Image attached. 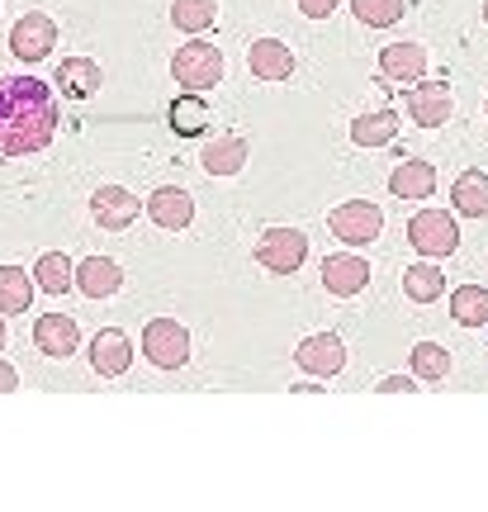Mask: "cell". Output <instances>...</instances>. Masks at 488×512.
<instances>
[{
  "label": "cell",
  "instance_id": "cell-1",
  "mask_svg": "<svg viewBox=\"0 0 488 512\" xmlns=\"http://www.w3.org/2000/svg\"><path fill=\"white\" fill-rule=\"evenodd\" d=\"M62 110L38 76H0V157H34L53 143Z\"/></svg>",
  "mask_w": 488,
  "mask_h": 512
},
{
  "label": "cell",
  "instance_id": "cell-2",
  "mask_svg": "<svg viewBox=\"0 0 488 512\" xmlns=\"http://www.w3.org/2000/svg\"><path fill=\"white\" fill-rule=\"evenodd\" d=\"M171 76H176V86L204 95L209 86L223 81V53H218L214 43H204V38H190V43H181L176 57H171Z\"/></svg>",
  "mask_w": 488,
  "mask_h": 512
},
{
  "label": "cell",
  "instance_id": "cell-3",
  "mask_svg": "<svg viewBox=\"0 0 488 512\" xmlns=\"http://www.w3.org/2000/svg\"><path fill=\"white\" fill-rule=\"evenodd\" d=\"M408 242L427 261H441V256H451L460 247V223L446 209H417L413 219H408Z\"/></svg>",
  "mask_w": 488,
  "mask_h": 512
},
{
  "label": "cell",
  "instance_id": "cell-4",
  "mask_svg": "<svg viewBox=\"0 0 488 512\" xmlns=\"http://www.w3.org/2000/svg\"><path fill=\"white\" fill-rule=\"evenodd\" d=\"M327 228H332V238L346 242V247H370V242L384 233V209L375 200H346L332 209Z\"/></svg>",
  "mask_w": 488,
  "mask_h": 512
},
{
  "label": "cell",
  "instance_id": "cell-5",
  "mask_svg": "<svg viewBox=\"0 0 488 512\" xmlns=\"http://www.w3.org/2000/svg\"><path fill=\"white\" fill-rule=\"evenodd\" d=\"M256 266H266L271 275H294L308 261V238L299 228H266L256 238Z\"/></svg>",
  "mask_w": 488,
  "mask_h": 512
},
{
  "label": "cell",
  "instance_id": "cell-6",
  "mask_svg": "<svg viewBox=\"0 0 488 512\" xmlns=\"http://www.w3.org/2000/svg\"><path fill=\"white\" fill-rule=\"evenodd\" d=\"M143 356L157 370H181L190 361V332L176 318H152L143 328Z\"/></svg>",
  "mask_w": 488,
  "mask_h": 512
},
{
  "label": "cell",
  "instance_id": "cell-7",
  "mask_svg": "<svg viewBox=\"0 0 488 512\" xmlns=\"http://www.w3.org/2000/svg\"><path fill=\"white\" fill-rule=\"evenodd\" d=\"M53 48H57V24L48 15H38V10H24L15 19V29H10V53L19 62H43Z\"/></svg>",
  "mask_w": 488,
  "mask_h": 512
},
{
  "label": "cell",
  "instance_id": "cell-8",
  "mask_svg": "<svg viewBox=\"0 0 488 512\" xmlns=\"http://www.w3.org/2000/svg\"><path fill=\"white\" fill-rule=\"evenodd\" d=\"M451 110H455V100H451V86L446 81H417L413 91H408V119L422 128H441V124H451Z\"/></svg>",
  "mask_w": 488,
  "mask_h": 512
},
{
  "label": "cell",
  "instance_id": "cell-9",
  "mask_svg": "<svg viewBox=\"0 0 488 512\" xmlns=\"http://www.w3.org/2000/svg\"><path fill=\"white\" fill-rule=\"evenodd\" d=\"M294 361H299V370L327 380V375H337V370L346 366V347H342V337H337V332H313V337L299 342Z\"/></svg>",
  "mask_w": 488,
  "mask_h": 512
},
{
  "label": "cell",
  "instance_id": "cell-10",
  "mask_svg": "<svg viewBox=\"0 0 488 512\" xmlns=\"http://www.w3.org/2000/svg\"><path fill=\"white\" fill-rule=\"evenodd\" d=\"M91 366L100 380H119L133 366V342H128L124 328H100L91 342Z\"/></svg>",
  "mask_w": 488,
  "mask_h": 512
},
{
  "label": "cell",
  "instance_id": "cell-11",
  "mask_svg": "<svg viewBox=\"0 0 488 512\" xmlns=\"http://www.w3.org/2000/svg\"><path fill=\"white\" fill-rule=\"evenodd\" d=\"M147 219L157 223V228H166V233H181V228H190V219H195V200L185 195L181 185H162V190H152L143 200Z\"/></svg>",
  "mask_w": 488,
  "mask_h": 512
},
{
  "label": "cell",
  "instance_id": "cell-12",
  "mask_svg": "<svg viewBox=\"0 0 488 512\" xmlns=\"http://www.w3.org/2000/svg\"><path fill=\"white\" fill-rule=\"evenodd\" d=\"M380 76L394 81V86H417V81L427 76V48H422V43H384Z\"/></svg>",
  "mask_w": 488,
  "mask_h": 512
},
{
  "label": "cell",
  "instance_id": "cell-13",
  "mask_svg": "<svg viewBox=\"0 0 488 512\" xmlns=\"http://www.w3.org/2000/svg\"><path fill=\"white\" fill-rule=\"evenodd\" d=\"M34 347L53 361H67L76 347H81V328H76L72 313H43L34 323Z\"/></svg>",
  "mask_w": 488,
  "mask_h": 512
},
{
  "label": "cell",
  "instance_id": "cell-14",
  "mask_svg": "<svg viewBox=\"0 0 488 512\" xmlns=\"http://www.w3.org/2000/svg\"><path fill=\"white\" fill-rule=\"evenodd\" d=\"M91 214L100 228H109V233H124L128 223L138 219V195L133 190H124V185H100L91 195Z\"/></svg>",
  "mask_w": 488,
  "mask_h": 512
},
{
  "label": "cell",
  "instance_id": "cell-15",
  "mask_svg": "<svg viewBox=\"0 0 488 512\" xmlns=\"http://www.w3.org/2000/svg\"><path fill=\"white\" fill-rule=\"evenodd\" d=\"M370 285V266H365V256L356 252H337L323 261V290L337 294V299H351V294H361Z\"/></svg>",
  "mask_w": 488,
  "mask_h": 512
},
{
  "label": "cell",
  "instance_id": "cell-16",
  "mask_svg": "<svg viewBox=\"0 0 488 512\" xmlns=\"http://www.w3.org/2000/svg\"><path fill=\"white\" fill-rule=\"evenodd\" d=\"M247 67H252L256 81H290V72H294L290 43H280V38H256L252 48H247Z\"/></svg>",
  "mask_w": 488,
  "mask_h": 512
},
{
  "label": "cell",
  "instance_id": "cell-17",
  "mask_svg": "<svg viewBox=\"0 0 488 512\" xmlns=\"http://www.w3.org/2000/svg\"><path fill=\"white\" fill-rule=\"evenodd\" d=\"M119 285H124V271L109 256H86L76 266V290L86 294V299H109V294H119Z\"/></svg>",
  "mask_w": 488,
  "mask_h": 512
},
{
  "label": "cell",
  "instance_id": "cell-18",
  "mask_svg": "<svg viewBox=\"0 0 488 512\" xmlns=\"http://www.w3.org/2000/svg\"><path fill=\"white\" fill-rule=\"evenodd\" d=\"M247 138H237V133H223V138H214V143L204 147V157H199V166L209 171V176H237L242 166H247Z\"/></svg>",
  "mask_w": 488,
  "mask_h": 512
},
{
  "label": "cell",
  "instance_id": "cell-19",
  "mask_svg": "<svg viewBox=\"0 0 488 512\" xmlns=\"http://www.w3.org/2000/svg\"><path fill=\"white\" fill-rule=\"evenodd\" d=\"M451 204H455V214H465V219H484L488 214V176L479 166H470V171L455 176Z\"/></svg>",
  "mask_w": 488,
  "mask_h": 512
},
{
  "label": "cell",
  "instance_id": "cell-20",
  "mask_svg": "<svg viewBox=\"0 0 488 512\" xmlns=\"http://www.w3.org/2000/svg\"><path fill=\"white\" fill-rule=\"evenodd\" d=\"M389 190L398 200H432L436 190V166L432 162H398L389 176Z\"/></svg>",
  "mask_w": 488,
  "mask_h": 512
},
{
  "label": "cell",
  "instance_id": "cell-21",
  "mask_svg": "<svg viewBox=\"0 0 488 512\" xmlns=\"http://www.w3.org/2000/svg\"><path fill=\"white\" fill-rule=\"evenodd\" d=\"M34 285L43 294H67V290H76V261L67 252H43L34 261Z\"/></svg>",
  "mask_w": 488,
  "mask_h": 512
},
{
  "label": "cell",
  "instance_id": "cell-22",
  "mask_svg": "<svg viewBox=\"0 0 488 512\" xmlns=\"http://www.w3.org/2000/svg\"><path fill=\"white\" fill-rule=\"evenodd\" d=\"M34 271H24V266H0V318L5 313H29L34 304Z\"/></svg>",
  "mask_w": 488,
  "mask_h": 512
},
{
  "label": "cell",
  "instance_id": "cell-23",
  "mask_svg": "<svg viewBox=\"0 0 488 512\" xmlns=\"http://www.w3.org/2000/svg\"><path fill=\"white\" fill-rule=\"evenodd\" d=\"M57 86H62V95H72V100L95 95L100 91V62H91V57H67V62L57 67Z\"/></svg>",
  "mask_w": 488,
  "mask_h": 512
},
{
  "label": "cell",
  "instance_id": "cell-24",
  "mask_svg": "<svg viewBox=\"0 0 488 512\" xmlns=\"http://www.w3.org/2000/svg\"><path fill=\"white\" fill-rule=\"evenodd\" d=\"M441 290H446V275H441L436 261H417V266L403 271V294L413 304H432V299H441Z\"/></svg>",
  "mask_w": 488,
  "mask_h": 512
},
{
  "label": "cell",
  "instance_id": "cell-25",
  "mask_svg": "<svg viewBox=\"0 0 488 512\" xmlns=\"http://www.w3.org/2000/svg\"><path fill=\"white\" fill-rule=\"evenodd\" d=\"M398 138V114L394 110H375V114H361L351 124V143L356 147H384Z\"/></svg>",
  "mask_w": 488,
  "mask_h": 512
},
{
  "label": "cell",
  "instance_id": "cell-26",
  "mask_svg": "<svg viewBox=\"0 0 488 512\" xmlns=\"http://www.w3.org/2000/svg\"><path fill=\"white\" fill-rule=\"evenodd\" d=\"M451 318L460 328H484L488 323V290L484 285H460V290H451Z\"/></svg>",
  "mask_w": 488,
  "mask_h": 512
},
{
  "label": "cell",
  "instance_id": "cell-27",
  "mask_svg": "<svg viewBox=\"0 0 488 512\" xmlns=\"http://www.w3.org/2000/svg\"><path fill=\"white\" fill-rule=\"evenodd\" d=\"M408 366H413V380L441 384L446 375H451V351L441 347V342H417L413 356H408Z\"/></svg>",
  "mask_w": 488,
  "mask_h": 512
},
{
  "label": "cell",
  "instance_id": "cell-28",
  "mask_svg": "<svg viewBox=\"0 0 488 512\" xmlns=\"http://www.w3.org/2000/svg\"><path fill=\"white\" fill-rule=\"evenodd\" d=\"M171 24L181 34H204L218 24V0H176L171 5Z\"/></svg>",
  "mask_w": 488,
  "mask_h": 512
},
{
  "label": "cell",
  "instance_id": "cell-29",
  "mask_svg": "<svg viewBox=\"0 0 488 512\" xmlns=\"http://www.w3.org/2000/svg\"><path fill=\"white\" fill-rule=\"evenodd\" d=\"M204 124H209V105H204V95L185 91L181 100L171 105V128L185 133V138H195V133H204Z\"/></svg>",
  "mask_w": 488,
  "mask_h": 512
},
{
  "label": "cell",
  "instance_id": "cell-30",
  "mask_svg": "<svg viewBox=\"0 0 488 512\" xmlns=\"http://www.w3.org/2000/svg\"><path fill=\"white\" fill-rule=\"evenodd\" d=\"M351 10L365 29H394L403 19V0H351Z\"/></svg>",
  "mask_w": 488,
  "mask_h": 512
},
{
  "label": "cell",
  "instance_id": "cell-31",
  "mask_svg": "<svg viewBox=\"0 0 488 512\" xmlns=\"http://www.w3.org/2000/svg\"><path fill=\"white\" fill-rule=\"evenodd\" d=\"M417 380L413 375H389V380H380V394H413Z\"/></svg>",
  "mask_w": 488,
  "mask_h": 512
},
{
  "label": "cell",
  "instance_id": "cell-32",
  "mask_svg": "<svg viewBox=\"0 0 488 512\" xmlns=\"http://www.w3.org/2000/svg\"><path fill=\"white\" fill-rule=\"evenodd\" d=\"M299 10H304L308 19H327L337 10V0H299Z\"/></svg>",
  "mask_w": 488,
  "mask_h": 512
},
{
  "label": "cell",
  "instance_id": "cell-33",
  "mask_svg": "<svg viewBox=\"0 0 488 512\" xmlns=\"http://www.w3.org/2000/svg\"><path fill=\"white\" fill-rule=\"evenodd\" d=\"M10 389H19V370L10 361H0V394H10Z\"/></svg>",
  "mask_w": 488,
  "mask_h": 512
},
{
  "label": "cell",
  "instance_id": "cell-34",
  "mask_svg": "<svg viewBox=\"0 0 488 512\" xmlns=\"http://www.w3.org/2000/svg\"><path fill=\"white\" fill-rule=\"evenodd\" d=\"M0 351H5V318H0Z\"/></svg>",
  "mask_w": 488,
  "mask_h": 512
},
{
  "label": "cell",
  "instance_id": "cell-35",
  "mask_svg": "<svg viewBox=\"0 0 488 512\" xmlns=\"http://www.w3.org/2000/svg\"><path fill=\"white\" fill-rule=\"evenodd\" d=\"M484 24H488V0H484Z\"/></svg>",
  "mask_w": 488,
  "mask_h": 512
},
{
  "label": "cell",
  "instance_id": "cell-36",
  "mask_svg": "<svg viewBox=\"0 0 488 512\" xmlns=\"http://www.w3.org/2000/svg\"><path fill=\"white\" fill-rule=\"evenodd\" d=\"M484 114H488V100H484Z\"/></svg>",
  "mask_w": 488,
  "mask_h": 512
}]
</instances>
